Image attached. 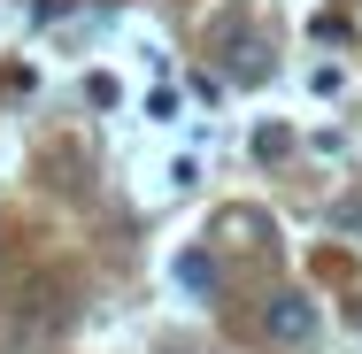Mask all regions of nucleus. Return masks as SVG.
Returning a JSON list of instances; mask_svg holds the SVG:
<instances>
[{
    "mask_svg": "<svg viewBox=\"0 0 362 354\" xmlns=\"http://www.w3.org/2000/svg\"><path fill=\"white\" fill-rule=\"evenodd\" d=\"M262 331H270L278 347H308V339H316V300H308V293H278V300L262 308Z\"/></svg>",
    "mask_w": 362,
    "mask_h": 354,
    "instance_id": "f03ea898",
    "label": "nucleus"
},
{
    "mask_svg": "<svg viewBox=\"0 0 362 354\" xmlns=\"http://www.w3.org/2000/svg\"><path fill=\"white\" fill-rule=\"evenodd\" d=\"M216 62H223V77L255 85V77H270V62H278V47H270V31H262L255 16H231V23L216 31Z\"/></svg>",
    "mask_w": 362,
    "mask_h": 354,
    "instance_id": "f257e3e1",
    "label": "nucleus"
},
{
    "mask_svg": "<svg viewBox=\"0 0 362 354\" xmlns=\"http://www.w3.org/2000/svg\"><path fill=\"white\" fill-rule=\"evenodd\" d=\"M23 308L39 316V331H62V293H54V285H47V278H39V285H31V293H23V300H16V316H23Z\"/></svg>",
    "mask_w": 362,
    "mask_h": 354,
    "instance_id": "7ed1b4c3",
    "label": "nucleus"
},
{
    "mask_svg": "<svg viewBox=\"0 0 362 354\" xmlns=\"http://www.w3.org/2000/svg\"><path fill=\"white\" fill-rule=\"evenodd\" d=\"M286 124H262V131H255V162H278V154H286Z\"/></svg>",
    "mask_w": 362,
    "mask_h": 354,
    "instance_id": "39448f33",
    "label": "nucleus"
},
{
    "mask_svg": "<svg viewBox=\"0 0 362 354\" xmlns=\"http://www.w3.org/2000/svg\"><path fill=\"white\" fill-rule=\"evenodd\" d=\"M185 293H216V254H185Z\"/></svg>",
    "mask_w": 362,
    "mask_h": 354,
    "instance_id": "20e7f679",
    "label": "nucleus"
}]
</instances>
